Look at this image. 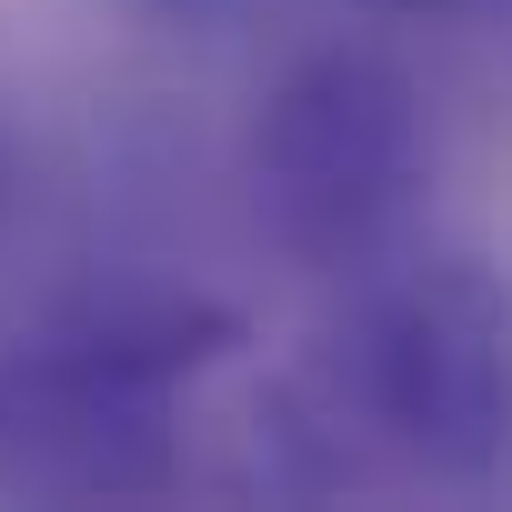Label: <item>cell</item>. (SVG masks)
<instances>
[{
	"mask_svg": "<svg viewBox=\"0 0 512 512\" xmlns=\"http://www.w3.org/2000/svg\"><path fill=\"white\" fill-rule=\"evenodd\" d=\"M231 342L241 312L201 292H101L0 342V502H161L181 392Z\"/></svg>",
	"mask_w": 512,
	"mask_h": 512,
	"instance_id": "6da1fadb",
	"label": "cell"
},
{
	"mask_svg": "<svg viewBox=\"0 0 512 512\" xmlns=\"http://www.w3.org/2000/svg\"><path fill=\"white\" fill-rule=\"evenodd\" d=\"M332 402L382 472L482 492L512 462V282L472 251H392L352 282V322L322 352Z\"/></svg>",
	"mask_w": 512,
	"mask_h": 512,
	"instance_id": "7a4b0ae2",
	"label": "cell"
},
{
	"mask_svg": "<svg viewBox=\"0 0 512 512\" xmlns=\"http://www.w3.org/2000/svg\"><path fill=\"white\" fill-rule=\"evenodd\" d=\"M241 191L262 241L302 272L362 282L372 262H392L432 201V111L412 71L352 41L302 51L251 111Z\"/></svg>",
	"mask_w": 512,
	"mask_h": 512,
	"instance_id": "3957f363",
	"label": "cell"
},
{
	"mask_svg": "<svg viewBox=\"0 0 512 512\" xmlns=\"http://www.w3.org/2000/svg\"><path fill=\"white\" fill-rule=\"evenodd\" d=\"M131 11H141V21H161V31H221L241 0H131Z\"/></svg>",
	"mask_w": 512,
	"mask_h": 512,
	"instance_id": "277c9868",
	"label": "cell"
},
{
	"mask_svg": "<svg viewBox=\"0 0 512 512\" xmlns=\"http://www.w3.org/2000/svg\"><path fill=\"white\" fill-rule=\"evenodd\" d=\"M11 211H21V151H11V131H0V231H11Z\"/></svg>",
	"mask_w": 512,
	"mask_h": 512,
	"instance_id": "5b68a950",
	"label": "cell"
},
{
	"mask_svg": "<svg viewBox=\"0 0 512 512\" xmlns=\"http://www.w3.org/2000/svg\"><path fill=\"white\" fill-rule=\"evenodd\" d=\"M402 11H432V0H402Z\"/></svg>",
	"mask_w": 512,
	"mask_h": 512,
	"instance_id": "8992f818",
	"label": "cell"
}]
</instances>
